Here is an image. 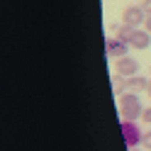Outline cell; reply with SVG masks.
<instances>
[{"mask_svg":"<svg viewBox=\"0 0 151 151\" xmlns=\"http://www.w3.org/2000/svg\"><path fill=\"white\" fill-rule=\"evenodd\" d=\"M119 112H122L124 119H132V122H137L141 117L144 107H141V100L137 98V93H124L119 98Z\"/></svg>","mask_w":151,"mask_h":151,"instance_id":"obj_1","label":"cell"},{"mask_svg":"<svg viewBox=\"0 0 151 151\" xmlns=\"http://www.w3.org/2000/svg\"><path fill=\"white\" fill-rule=\"evenodd\" d=\"M122 137H124V144H127L129 149H137V146L141 144V137H144V132L137 127V122L124 119V122H122Z\"/></svg>","mask_w":151,"mask_h":151,"instance_id":"obj_2","label":"cell"},{"mask_svg":"<svg viewBox=\"0 0 151 151\" xmlns=\"http://www.w3.org/2000/svg\"><path fill=\"white\" fill-rule=\"evenodd\" d=\"M144 20H146V12L141 10V5H129L124 10V15H122V22L129 27H139Z\"/></svg>","mask_w":151,"mask_h":151,"instance_id":"obj_3","label":"cell"},{"mask_svg":"<svg viewBox=\"0 0 151 151\" xmlns=\"http://www.w3.org/2000/svg\"><path fill=\"white\" fill-rule=\"evenodd\" d=\"M117 73L122 76V78H132V76H137L139 73V61L137 59H129V56L117 59Z\"/></svg>","mask_w":151,"mask_h":151,"instance_id":"obj_4","label":"cell"},{"mask_svg":"<svg viewBox=\"0 0 151 151\" xmlns=\"http://www.w3.org/2000/svg\"><path fill=\"white\" fill-rule=\"evenodd\" d=\"M129 51V44L127 42H122V39H107V56L110 59H124Z\"/></svg>","mask_w":151,"mask_h":151,"instance_id":"obj_5","label":"cell"},{"mask_svg":"<svg viewBox=\"0 0 151 151\" xmlns=\"http://www.w3.org/2000/svg\"><path fill=\"white\" fill-rule=\"evenodd\" d=\"M149 44H151V32L146 29H134V34H132V39H129V46H134V49H149Z\"/></svg>","mask_w":151,"mask_h":151,"instance_id":"obj_6","label":"cell"},{"mask_svg":"<svg viewBox=\"0 0 151 151\" xmlns=\"http://www.w3.org/2000/svg\"><path fill=\"white\" fill-rule=\"evenodd\" d=\"M122 88H124L127 93H139V90H146L149 88V81L146 78H141V76H132V78H124L122 81Z\"/></svg>","mask_w":151,"mask_h":151,"instance_id":"obj_7","label":"cell"},{"mask_svg":"<svg viewBox=\"0 0 151 151\" xmlns=\"http://www.w3.org/2000/svg\"><path fill=\"white\" fill-rule=\"evenodd\" d=\"M134 29L137 27H129V24H117V39H122V42H127L129 44V39H132V34H134Z\"/></svg>","mask_w":151,"mask_h":151,"instance_id":"obj_8","label":"cell"},{"mask_svg":"<svg viewBox=\"0 0 151 151\" xmlns=\"http://www.w3.org/2000/svg\"><path fill=\"white\" fill-rule=\"evenodd\" d=\"M141 146H144L146 151H151V129L144 132V137H141Z\"/></svg>","mask_w":151,"mask_h":151,"instance_id":"obj_9","label":"cell"},{"mask_svg":"<svg viewBox=\"0 0 151 151\" xmlns=\"http://www.w3.org/2000/svg\"><path fill=\"white\" fill-rule=\"evenodd\" d=\"M141 122H144V124H151V107H144V112H141Z\"/></svg>","mask_w":151,"mask_h":151,"instance_id":"obj_10","label":"cell"},{"mask_svg":"<svg viewBox=\"0 0 151 151\" xmlns=\"http://www.w3.org/2000/svg\"><path fill=\"white\" fill-rule=\"evenodd\" d=\"M141 10L146 15H151V0H141Z\"/></svg>","mask_w":151,"mask_h":151,"instance_id":"obj_11","label":"cell"},{"mask_svg":"<svg viewBox=\"0 0 151 151\" xmlns=\"http://www.w3.org/2000/svg\"><path fill=\"white\" fill-rule=\"evenodd\" d=\"M144 29L151 32V15H146V20H144Z\"/></svg>","mask_w":151,"mask_h":151,"instance_id":"obj_12","label":"cell"},{"mask_svg":"<svg viewBox=\"0 0 151 151\" xmlns=\"http://www.w3.org/2000/svg\"><path fill=\"white\" fill-rule=\"evenodd\" d=\"M146 93H149V98H151V78H149V88H146Z\"/></svg>","mask_w":151,"mask_h":151,"instance_id":"obj_13","label":"cell"},{"mask_svg":"<svg viewBox=\"0 0 151 151\" xmlns=\"http://www.w3.org/2000/svg\"><path fill=\"white\" fill-rule=\"evenodd\" d=\"M132 151H139V149H132ZM144 151H146V149H144Z\"/></svg>","mask_w":151,"mask_h":151,"instance_id":"obj_14","label":"cell"},{"mask_svg":"<svg viewBox=\"0 0 151 151\" xmlns=\"http://www.w3.org/2000/svg\"><path fill=\"white\" fill-rule=\"evenodd\" d=\"M149 73H151V68H149Z\"/></svg>","mask_w":151,"mask_h":151,"instance_id":"obj_15","label":"cell"}]
</instances>
